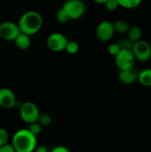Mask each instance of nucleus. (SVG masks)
Instances as JSON below:
<instances>
[{
    "mask_svg": "<svg viewBox=\"0 0 151 152\" xmlns=\"http://www.w3.org/2000/svg\"><path fill=\"white\" fill-rule=\"evenodd\" d=\"M104 6H105V8H106L108 11H109V12L116 11V10L119 7L118 3H117L116 0H109L107 3H105Z\"/></svg>",
    "mask_w": 151,
    "mask_h": 152,
    "instance_id": "24",
    "label": "nucleus"
},
{
    "mask_svg": "<svg viewBox=\"0 0 151 152\" xmlns=\"http://www.w3.org/2000/svg\"><path fill=\"white\" fill-rule=\"evenodd\" d=\"M20 33V30L18 23L6 20L0 24V37L5 41H13Z\"/></svg>",
    "mask_w": 151,
    "mask_h": 152,
    "instance_id": "9",
    "label": "nucleus"
},
{
    "mask_svg": "<svg viewBox=\"0 0 151 152\" xmlns=\"http://www.w3.org/2000/svg\"><path fill=\"white\" fill-rule=\"evenodd\" d=\"M114 23V28H115V32L118 33L120 35H125L127 34L131 25L128 23L127 20H117L116 22Z\"/></svg>",
    "mask_w": 151,
    "mask_h": 152,
    "instance_id": "15",
    "label": "nucleus"
},
{
    "mask_svg": "<svg viewBox=\"0 0 151 152\" xmlns=\"http://www.w3.org/2000/svg\"><path fill=\"white\" fill-rule=\"evenodd\" d=\"M138 75H139L138 69L133 67L126 69L119 70L117 77L121 84L125 86H131L138 81Z\"/></svg>",
    "mask_w": 151,
    "mask_h": 152,
    "instance_id": "11",
    "label": "nucleus"
},
{
    "mask_svg": "<svg viewBox=\"0 0 151 152\" xmlns=\"http://www.w3.org/2000/svg\"><path fill=\"white\" fill-rule=\"evenodd\" d=\"M118 3L120 7H123L127 10H133L138 8L143 0H116Z\"/></svg>",
    "mask_w": 151,
    "mask_h": 152,
    "instance_id": "16",
    "label": "nucleus"
},
{
    "mask_svg": "<svg viewBox=\"0 0 151 152\" xmlns=\"http://www.w3.org/2000/svg\"><path fill=\"white\" fill-rule=\"evenodd\" d=\"M114 23L110 20H102L101 21L95 29L96 37L101 42L109 41L115 35Z\"/></svg>",
    "mask_w": 151,
    "mask_h": 152,
    "instance_id": "8",
    "label": "nucleus"
},
{
    "mask_svg": "<svg viewBox=\"0 0 151 152\" xmlns=\"http://www.w3.org/2000/svg\"><path fill=\"white\" fill-rule=\"evenodd\" d=\"M44 20L42 15L36 11H28L24 12L18 20L20 32L32 36L40 31L43 27Z\"/></svg>",
    "mask_w": 151,
    "mask_h": 152,
    "instance_id": "1",
    "label": "nucleus"
},
{
    "mask_svg": "<svg viewBox=\"0 0 151 152\" xmlns=\"http://www.w3.org/2000/svg\"><path fill=\"white\" fill-rule=\"evenodd\" d=\"M17 103L16 95L10 88H0V107L4 109H12Z\"/></svg>",
    "mask_w": 151,
    "mask_h": 152,
    "instance_id": "10",
    "label": "nucleus"
},
{
    "mask_svg": "<svg viewBox=\"0 0 151 152\" xmlns=\"http://www.w3.org/2000/svg\"><path fill=\"white\" fill-rule=\"evenodd\" d=\"M55 19L61 24H65V23H68L69 21H70L69 19L68 18V16L66 15V13L64 12V11L61 9V7L57 11V12L55 14Z\"/></svg>",
    "mask_w": 151,
    "mask_h": 152,
    "instance_id": "21",
    "label": "nucleus"
},
{
    "mask_svg": "<svg viewBox=\"0 0 151 152\" xmlns=\"http://www.w3.org/2000/svg\"><path fill=\"white\" fill-rule=\"evenodd\" d=\"M0 152H16L12 143H6L3 146H0Z\"/></svg>",
    "mask_w": 151,
    "mask_h": 152,
    "instance_id": "25",
    "label": "nucleus"
},
{
    "mask_svg": "<svg viewBox=\"0 0 151 152\" xmlns=\"http://www.w3.org/2000/svg\"><path fill=\"white\" fill-rule=\"evenodd\" d=\"M94 3H96V4H105V3H107L109 0H93Z\"/></svg>",
    "mask_w": 151,
    "mask_h": 152,
    "instance_id": "28",
    "label": "nucleus"
},
{
    "mask_svg": "<svg viewBox=\"0 0 151 152\" xmlns=\"http://www.w3.org/2000/svg\"><path fill=\"white\" fill-rule=\"evenodd\" d=\"M32 134H34L35 136H37L41 134L42 132V129H43V126L37 122H33L31 124H28V127L27 128Z\"/></svg>",
    "mask_w": 151,
    "mask_h": 152,
    "instance_id": "19",
    "label": "nucleus"
},
{
    "mask_svg": "<svg viewBox=\"0 0 151 152\" xmlns=\"http://www.w3.org/2000/svg\"><path fill=\"white\" fill-rule=\"evenodd\" d=\"M0 16H1V11H0Z\"/></svg>",
    "mask_w": 151,
    "mask_h": 152,
    "instance_id": "29",
    "label": "nucleus"
},
{
    "mask_svg": "<svg viewBox=\"0 0 151 152\" xmlns=\"http://www.w3.org/2000/svg\"><path fill=\"white\" fill-rule=\"evenodd\" d=\"M132 52L135 60L140 62H146L151 59V45L146 40L141 39L133 43Z\"/></svg>",
    "mask_w": 151,
    "mask_h": 152,
    "instance_id": "4",
    "label": "nucleus"
},
{
    "mask_svg": "<svg viewBox=\"0 0 151 152\" xmlns=\"http://www.w3.org/2000/svg\"><path fill=\"white\" fill-rule=\"evenodd\" d=\"M79 45L77 41H74V40H71L68 42L67 45H66V48H65V51L69 53V54H76L79 52Z\"/></svg>",
    "mask_w": 151,
    "mask_h": 152,
    "instance_id": "17",
    "label": "nucleus"
},
{
    "mask_svg": "<svg viewBox=\"0 0 151 152\" xmlns=\"http://www.w3.org/2000/svg\"><path fill=\"white\" fill-rule=\"evenodd\" d=\"M114 61L116 67L119 70H122L134 67L136 60L133 54L132 50L121 49L120 52L114 57Z\"/></svg>",
    "mask_w": 151,
    "mask_h": 152,
    "instance_id": "7",
    "label": "nucleus"
},
{
    "mask_svg": "<svg viewBox=\"0 0 151 152\" xmlns=\"http://www.w3.org/2000/svg\"><path fill=\"white\" fill-rule=\"evenodd\" d=\"M15 46L20 49V50H27L28 48H29L30 45H31V37L30 36L20 32L18 37L13 40Z\"/></svg>",
    "mask_w": 151,
    "mask_h": 152,
    "instance_id": "12",
    "label": "nucleus"
},
{
    "mask_svg": "<svg viewBox=\"0 0 151 152\" xmlns=\"http://www.w3.org/2000/svg\"><path fill=\"white\" fill-rule=\"evenodd\" d=\"M61 9L69 20H76L84 16L86 6L83 0H67L61 6Z\"/></svg>",
    "mask_w": 151,
    "mask_h": 152,
    "instance_id": "3",
    "label": "nucleus"
},
{
    "mask_svg": "<svg viewBox=\"0 0 151 152\" xmlns=\"http://www.w3.org/2000/svg\"><path fill=\"white\" fill-rule=\"evenodd\" d=\"M120 47V49H125V50H132L133 43L127 37H122L118 40V42H117Z\"/></svg>",
    "mask_w": 151,
    "mask_h": 152,
    "instance_id": "20",
    "label": "nucleus"
},
{
    "mask_svg": "<svg viewBox=\"0 0 151 152\" xmlns=\"http://www.w3.org/2000/svg\"><path fill=\"white\" fill-rule=\"evenodd\" d=\"M127 37L133 42V43H135L141 39H142V35H143V32H142V29L140 26H137V25H133V26H131L127 34H126Z\"/></svg>",
    "mask_w": 151,
    "mask_h": 152,
    "instance_id": "14",
    "label": "nucleus"
},
{
    "mask_svg": "<svg viewBox=\"0 0 151 152\" xmlns=\"http://www.w3.org/2000/svg\"><path fill=\"white\" fill-rule=\"evenodd\" d=\"M33 152H50L48 148L44 146V145H41V146H36V149L34 150Z\"/></svg>",
    "mask_w": 151,
    "mask_h": 152,
    "instance_id": "27",
    "label": "nucleus"
},
{
    "mask_svg": "<svg viewBox=\"0 0 151 152\" xmlns=\"http://www.w3.org/2000/svg\"><path fill=\"white\" fill-rule=\"evenodd\" d=\"M69 39L67 38V37L60 32L52 33L46 38V45L48 49L55 53L65 51Z\"/></svg>",
    "mask_w": 151,
    "mask_h": 152,
    "instance_id": "6",
    "label": "nucleus"
},
{
    "mask_svg": "<svg viewBox=\"0 0 151 152\" xmlns=\"http://www.w3.org/2000/svg\"><path fill=\"white\" fill-rule=\"evenodd\" d=\"M138 82L145 87H151V68L143 69L139 71Z\"/></svg>",
    "mask_w": 151,
    "mask_h": 152,
    "instance_id": "13",
    "label": "nucleus"
},
{
    "mask_svg": "<svg viewBox=\"0 0 151 152\" xmlns=\"http://www.w3.org/2000/svg\"><path fill=\"white\" fill-rule=\"evenodd\" d=\"M120 47L118 45L117 43H113V44H110L109 46H108V52L110 55L112 56H116L119 52H120Z\"/></svg>",
    "mask_w": 151,
    "mask_h": 152,
    "instance_id": "23",
    "label": "nucleus"
},
{
    "mask_svg": "<svg viewBox=\"0 0 151 152\" xmlns=\"http://www.w3.org/2000/svg\"><path fill=\"white\" fill-rule=\"evenodd\" d=\"M37 122L43 127L48 126L52 124V117H51V115H49L47 113H42V114L40 113L38 119H37Z\"/></svg>",
    "mask_w": 151,
    "mask_h": 152,
    "instance_id": "18",
    "label": "nucleus"
},
{
    "mask_svg": "<svg viewBox=\"0 0 151 152\" xmlns=\"http://www.w3.org/2000/svg\"><path fill=\"white\" fill-rule=\"evenodd\" d=\"M39 114L38 107L32 102H25L20 108V116L28 125L37 121Z\"/></svg>",
    "mask_w": 151,
    "mask_h": 152,
    "instance_id": "5",
    "label": "nucleus"
},
{
    "mask_svg": "<svg viewBox=\"0 0 151 152\" xmlns=\"http://www.w3.org/2000/svg\"><path fill=\"white\" fill-rule=\"evenodd\" d=\"M9 141V134L4 128L0 127V146H3L8 143Z\"/></svg>",
    "mask_w": 151,
    "mask_h": 152,
    "instance_id": "22",
    "label": "nucleus"
},
{
    "mask_svg": "<svg viewBox=\"0 0 151 152\" xmlns=\"http://www.w3.org/2000/svg\"><path fill=\"white\" fill-rule=\"evenodd\" d=\"M50 152H70V151L65 146H57L53 148Z\"/></svg>",
    "mask_w": 151,
    "mask_h": 152,
    "instance_id": "26",
    "label": "nucleus"
},
{
    "mask_svg": "<svg viewBox=\"0 0 151 152\" xmlns=\"http://www.w3.org/2000/svg\"><path fill=\"white\" fill-rule=\"evenodd\" d=\"M36 143V136L27 128L15 132L12 139V145L16 152H33L37 146Z\"/></svg>",
    "mask_w": 151,
    "mask_h": 152,
    "instance_id": "2",
    "label": "nucleus"
}]
</instances>
